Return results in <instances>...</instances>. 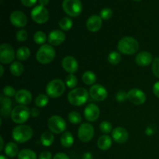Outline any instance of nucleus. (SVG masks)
Returning a JSON list of instances; mask_svg holds the SVG:
<instances>
[{"label":"nucleus","instance_id":"1","mask_svg":"<svg viewBox=\"0 0 159 159\" xmlns=\"http://www.w3.org/2000/svg\"><path fill=\"white\" fill-rule=\"evenodd\" d=\"M118 51L121 54L131 55L139 50V43L132 37H125L120 39L117 44Z\"/></svg>","mask_w":159,"mask_h":159},{"label":"nucleus","instance_id":"2","mask_svg":"<svg viewBox=\"0 0 159 159\" xmlns=\"http://www.w3.org/2000/svg\"><path fill=\"white\" fill-rule=\"evenodd\" d=\"M89 92L85 88L73 89L68 95V100L71 105L75 107H80L87 102L89 99Z\"/></svg>","mask_w":159,"mask_h":159},{"label":"nucleus","instance_id":"3","mask_svg":"<svg viewBox=\"0 0 159 159\" xmlns=\"http://www.w3.org/2000/svg\"><path fill=\"white\" fill-rule=\"evenodd\" d=\"M34 132L32 128L28 125L20 124L14 127L12 132V137L17 143H25L32 138Z\"/></svg>","mask_w":159,"mask_h":159},{"label":"nucleus","instance_id":"4","mask_svg":"<svg viewBox=\"0 0 159 159\" xmlns=\"http://www.w3.org/2000/svg\"><path fill=\"white\" fill-rule=\"evenodd\" d=\"M56 55L54 48L51 44L41 45L36 54V59L39 63L47 65L53 61Z\"/></svg>","mask_w":159,"mask_h":159},{"label":"nucleus","instance_id":"5","mask_svg":"<svg viewBox=\"0 0 159 159\" xmlns=\"http://www.w3.org/2000/svg\"><path fill=\"white\" fill-rule=\"evenodd\" d=\"M30 115V110L26 106L18 105L12 110L11 118L14 123L20 125L26 122Z\"/></svg>","mask_w":159,"mask_h":159},{"label":"nucleus","instance_id":"6","mask_svg":"<svg viewBox=\"0 0 159 159\" xmlns=\"http://www.w3.org/2000/svg\"><path fill=\"white\" fill-rule=\"evenodd\" d=\"M65 91V84L59 79H53L48 84L46 87V93L49 97H60Z\"/></svg>","mask_w":159,"mask_h":159},{"label":"nucleus","instance_id":"7","mask_svg":"<svg viewBox=\"0 0 159 159\" xmlns=\"http://www.w3.org/2000/svg\"><path fill=\"white\" fill-rule=\"evenodd\" d=\"M62 8L69 16L77 17L82 12V4L80 0H64Z\"/></svg>","mask_w":159,"mask_h":159},{"label":"nucleus","instance_id":"8","mask_svg":"<svg viewBox=\"0 0 159 159\" xmlns=\"http://www.w3.org/2000/svg\"><path fill=\"white\" fill-rule=\"evenodd\" d=\"M48 127L50 131L59 134L65 131L67 128V124L61 116L54 115L48 119Z\"/></svg>","mask_w":159,"mask_h":159},{"label":"nucleus","instance_id":"9","mask_svg":"<svg viewBox=\"0 0 159 159\" xmlns=\"http://www.w3.org/2000/svg\"><path fill=\"white\" fill-rule=\"evenodd\" d=\"M31 18L35 23L39 24H43L47 23L50 18V14L45 6H35L31 11Z\"/></svg>","mask_w":159,"mask_h":159},{"label":"nucleus","instance_id":"10","mask_svg":"<svg viewBox=\"0 0 159 159\" xmlns=\"http://www.w3.org/2000/svg\"><path fill=\"white\" fill-rule=\"evenodd\" d=\"M15 57V51L10 44L5 43L0 46V61L2 65L12 63Z\"/></svg>","mask_w":159,"mask_h":159},{"label":"nucleus","instance_id":"11","mask_svg":"<svg viewBox=\"0 0 159 159\" xmlns=\"http://www.w3.org/2000/svg\"><path fill=\"white\" fill-rule=\"evenodd\" d=\"M94 127L92 124L85 123V124H82L79 126L78 136H79V140L82 142L85 143L91 141L94 137Z\"/></svg>","mask_w":159,"mask_h":159},{"label":"nucleus","instance_id":"12","mask_svg":"<svg viewBox=\"0 0 159 159\" xmlns=\"http://www.w3.org/2000/svg\"><path fill=\"white\" fill-rule=\"evenodd\" d=\"M127 99L134 105L140 106L144 103L146 100V95L142 90L139 89H132L127 93Z\"/></svg>","mask_w":159,"mask_h":159},{"label":"nucleus","instance_id":"13","mask_svg":"<svg viewBox=\"0 0 159 159\" xmlns=\"http://www.w3.org/2000/svg\"><path fill=\"white\" fill-rule=\"evenodd\" d=\"M89 95L92 99H93L94 100L97 101V102H102L107 99L108 93L105 87L102 86V85L96 84L90 88Z\"/></svg>","mask_w":159,"mask_h":159},{"label":"nucleus","instance_id":"14","mask_svg":"<svg viewBox=\"0 0 159 159\" xmlns=\"http://www.w3.org/2000/svg\"><path fill=\"white\" fill-rule=\"evenodd\" d=\"M11 23L16 27L23 28L27 24V17L22 11L16 10L10 14L9 16Z\"/></svg>","mask_w":159,"mask_h":159},{"label":"nucleus","instance_id":"15","mask_svg":"<svg viewBox=\"0 0 159 159\" xmlns=\"http://www.w3.org/2000/svg\"><path fill=\"white\" fill-rule=\"evenodd\" d=\"M100 115V110L96 104H89L84 110V116L85 119L89 122H94L97 120Z\"/></svg>","mask_w":159,"mask_h":159},{"label":"nucleus","instance_id":"16","mask_svg":"<svg viewBox=\"0 0 159 159\" xmlns=\"http://www.w3.org/2000/svg\"><path fill=\"white\" fill-rule=\"evenodd\" d=\"M48 40L52 46H59L65 40V33L60 30H54L48 34Z\"/></svg>","mask_w":159,"mask_h":159},{"label":"nucleus","instance_id":"17","mask_svg":"<svg viewBox=\"0 0 159 159\" xmlns=\"http://www.w3.org/2000/svg\"><path fill=\"white\" fill-rule=\"evenodd\" d=\"M62 67L69 74H74L79 69V63L72 56H66L62 60Z\"/></svg>","mask_w":159,"mask_h":159},{"label":"nucleus","instance_id":"18","mask_svg":"<svg viewBox=\"0 0 159 159\" xmlns=\"http://www.w3.org/2000/svg\"><path fill=\"white\" fill-rule=\"evenodd\" d=\"M128 132L124 127H116L112 131V138L118 144H124L128 139Z\"/></svg>","mask_w":159,"mask_h":159},{"label":"nucleus","instance_id":"19","mask_svg":"<svg viewBox=\"0 0 159 159\" xmlns=\"http://www.w3.org/2000/svg\"><path fill=\"white\" fill-rule=\"evenodd\" d=\"M102 18L100 16L92 15L86 22V27L90 32H98L102 27Z\"/></svg>","mask_w":159,"mask_h":159},{"label":"nucleus","instance_id":"20","mask_svg":"<svg viewBox=\"0 0 159 159\" xmlns=\"http://www.w3.org/2000/svg\"><path fill=\"white\" fill-rule=\"evenodd\" d=\"M135 62L141 67H147L153 62V56L148 51H141L137 54Z\"/></svg>","mask_w":159,"mask_h":159},{"label":"nucleus","instance_id":"21","mask_svg":"<svg viewBox=\"0 0 159 159\" xmlns=\"http://www.w3.org/2000/svg\"><path fill=\"white\" fill-rule=\"evenodd\" d=\"M16 101L20 105H28L32 101V94L26 89H20L16 92L15 96Z\"/></svg>","mask_w":159,"mask_h":159},{"label":"nucleus","instance_id":"22","mask_svg":"<svg viewBox=\"0 0 159 159\" xmlns=\"http://www.w3.org/2000/svg\"><path fill=\"white\" fill-rule=\"evenodd\" d=\"M1 115L4 117H7L12 113V100L9 97H3L1 96Z\"/></svg>","mask_w":159,"mask_h":159},{"label":"nucleus","instance_id":"23","mask_svg":"<svg viewBox=\"0 0 159 159\" xmlns=\"http://www.w3.org/2000/svg\"><path fill=\"white\" fill-rule=\"evenodd\" d=\"M112 144V138L109 135H102L99 138L97 141V146L100 150L107 151L111 148Z\"/></svg>","mask_w":159,"mask_h":159},{"label":"nucleus","instance_id":"24","mask_svg":"<svg viewBox=\"0 0 159 159\" xmlns=\"http://www.w3.org/2000/svg\"><path fill=\"white\" fill-rule=\"evenodd\" d=\"M4 152L6 155V156L9 157V158H15L16 156H18L20 152H19L17 144L11 141V142L7 143L6 145L5 146Z\"/></svg>","mask_w":159,"mask_h":159},{"label":"nucleus","instance_id":"25","mask_svg":"<svg viewBox=\"0 0 159 159\" xmlns=\"http://www.w3.org/2000/svg\"><path fill=\"white\" fill-rule=\"evenodd\" d=\"M9 70L12 75L18 77V76L22 75V74L24 72V66L21 62L14 61L11 64Z\"/></svg>","mask_w":159,"mask_h":159},{"label":"nucleus","instance_id":"26","mask_svg":"<svg viewBox=\"0 0 159 159\" xmlns=\"http://www.w3.org/2000/svg\"><path fill=\"white\" fill-rule=\"evenodd\" d=\"M74 137L69 131H65L61 137V144L65 148H70L74 144Z\"/></svg>","mask_w":159,"mask_h":159},{"label":"nucleus","instance_id":"27","mask_svg":"<svg viewBox=\"0 0 159 159\" xmlns=\"http://www.w3.org/2000/svg\"><path fill=\"white\" fill-rule=\"evenodd\" d=\"M54 136L51 131H45L40 136V142L42 145L49 147L54 143Z\"/></svg>","mask_w":159,"mask_h":159},{"label":"nucleus","instance_id":"28","mask_svg":"<svg viewBox=\"0 0 159 159\" xmlns=\"http://www.w3.org/2000/svg\"><path fill=\"white\" fill-rule=\"evenodd\" d=\"M30 56V51L27 47H21L16 52V57L19 61H26Z\"/></svg>","mask_w":159,"mask_h":159},{"label":"nucleus","instance_id":"29","mask_svg":"<svg viewBox=\"0 0 159 159\" xmlns=\"http://www.w3.org/2000/svg\"><path fill=\"white\" fill-rule=\"evenodd\" d=\"M82 79L85 85H93V84H94L96 81V76L93 71H87L83 73Z\"/></svg>","mask_w":159,"mask_h":159},{"label":"nucleus","instance_id":"30","mask_svg":"<svg viewBox=\"0 0 159 159\" xmlns=\"http://www.w3.org/2000/svg\"><path fill=\"white\" fill-rule=\"evenodd\" d=\"M18 159H37V155L30 149H23L19 152Z\"/></svg>","mask_w":159,"mask_h":159},{"label":"nucleus","instance_id":"31","mask_svg":"<svg viewBox=\"0 0 159 159\" xmlns=\"http://www.w3.org/2000/svg\"><path fill=\"white\" fill-rule=\"evenodd\" d=\"M58 24L61 30L68 31L72 27L73 22L71 19L69 18V17H63V18L60 20Z\"/></svg>","mask_w":159,"mask_h":159},{"label":"nucleus","instance_id":"32","mask_svg":"<svg viewBox=\"0 0 159 159\" xmlns=\"http://www.w3.org/2000/svg\"><path fill=\"white\" fill-rule=\"evenodd\" d=\"M49 102V96L45 94H40L35 99V105L37 107H45Z\"/></svg>","mask_w":159,"mask_h":159},{"label":"nucleus","instance_id":"33","mask_svg":"<svg viewBox=\"0 0 159 159\" xmlns=\"http://www.w3.org/2000/svg\"><path fill=\"white\" fill-rule=\"evenodd\" d=\"M34 40L37 44L43 45L47 40V35L43 31H37L34 34Z\"/></svg>","mask_w":159,"mask_h":159},{"label":"nucleus","instance_id":"34","mask_svg":"<svg viewBox=\"0 0 159 159\" xmlns=\"http://www.w3.org/2000/svg\"><path fill=\"white\" fill-rule=\"evenodd\" d=\"M66 86L69 89H75L78 84V79L74 74H68L65 79Z\"/></svg>","mask_w":159,"mask_h":159},{"label":"nucleus","instance_id":"35","mask_svg":"<svg viewBox=\"0 0 159 159\" xmlns=\"http://www.w3.org/2000/svg\"><path fill=\"white\" fill-rule=\"evenodd\" d=\"M121 55L116 51H112L108 55V61L111 65H117L120 62Z\"/></svg>","mask_w":159,"mask_h":159},{"label":"nucleus","instance_id":"36","mask_svg":"<svg viewBox=\"0 0 159 159\" xmlns=\"http://www.w3.org/2000/svg\"><path fill=\"white\" fill-rule=\"evenodd\" d=\"M68 120L72 124H79L82 122V116L79 113L76 111H71L68 114Z\"/></svg>","mask_w":159,"mask_h":159},{"label":"nucleus","instance_id":"37","mask_svg":"<svg viewBox=\"0 0 159 159\" xmlns=\"http://www.w3.org/2000/svg\"><path fill=\"white\" fill-rule=\"evenodd\" d=\"M99 129L103 134H109L113 131V126L109 121H102L99 125Z\"/></svg>","mask_w":159,"mask_h":159},{"label":"nucleus","instance_id":"38","mask_svg":"<svg viewBox=\"0 0 159 159\" xmlns=\"http://www.w3.org/2000/svg\"><path fill=\"white\" fill-rule=\"evenodd\" d=\"M99 16H100V17L102 18V20H110L112 17V16H113V11H112L111 9H110V8L108 7L103 8V9L100 11Z\"/></svg>","mask_w":159,"mask_h":159},{"label":"nucleus","instance_id":"39","mask_svg":"<svg viewBox=\"0 0 159 159\" xmlns=\"http://www.w3.org/2000/svg\"><path fill=\"white\" fill-rule=\"evenodd\" d=\"M2 93L5 96L9 98V97H12V96H16V92L15 89H14L13 87L11 86V85H6V86H5L4 89H3Z\"/></svg>","mask_w":159,"mask_h":159},{"label":"nucleus","instance_id":"40","mask_svg":"<svg viewBox=\"0 0 159 159\" xmlns=\"http://www.w3.org/2000/svg\"><path fill=\"white\" fill-rule=\"evenodd\" d=\"M16 40L20 42H23L25 40H26L28 37V33L26 30H20L17 31L16 35Z\"/></svg>","mask_w":159,"mask_h":159},{"label":"nucleus","instance_id":"41","mask_svg":"<svg viewBox=\"0 0 159 159\" xmlns=\"http://www.w3.org/2000/svg\"><path fill=\"white\" fill-rule=\"evenodd\" d=\"M152 70L155 76L159 79V57H156L153 60L152 65Z\"/></svg>","mask_w":159,"mask_h":159},{"label":"nucleus","instance_id":"42","mask_svg":"<svg viewBox=\"0 0 159 159\" xmlns=\"http://www.w3.org/2000/svg\"><path fill=\"white\" fill-rule=\"evenodd\" d=\"M116 100L117 102H124L126 100H128L127 99V93L124 91H119L116 94Z\"/></svg>","mask_w":159,"mask_h":159},{"label":"nucleus","instance_id":"43","mask_svg":"<svg viewBox=\"0 0 159 159\" xmlns=\"http://www.w3.org/2000/svg\"><path fill=\"white\" fill-rule=\"evenodd\" d=\"M156 126L154 125V124H150L149 126H148L145 130L146 135H148V136H152L156 132Z\"/></svg>","mask_w":159,"mask_h":159},{"label":"nucleus","instance_id":"44","mask_svg":"<svg viewBox=\"0 0 159 159\" xmlns=\"http://www.w3.org/2000/svg\"><path fill=\"white\" fill-rule=\"evenodd\" d=\"M38 159H53V158L51 152H48V151H44L40 154Z\"/></svg>","mask_w":159,"mask_h":159},{"label":"nucleus","instance_id":"45","mask_svg":"<svg viewBox=\"0 0 159 159\" xmlns=\"http://www.w3.org/2000/svg\"><path fill=\"white\" fill-rule=\"evenodd\" d=\"M20 1L23 6H26V7H31L36 4L37 0H20Z\"/></svg>","mask_w":159,"mask_h":159},{"label":"nucleus","instance_id":"46","mask_svg":"<svg viewBox=\"0 0 159 159\" xmlns=\"http://www.w3.org/2000/svg\"><path fill=\"white\" fill-rule=\"evenodd\" d=\"M53 159H70V158L66 154L62 153V152H59V153H57L54 157H53Z\"/></svg>","mask_w":159,"mask_h":159},{"label":"nucleus","instance_id":"47","mask_svg":"<svg viewBox=\"0 0 159 159\" xmlns=\"http://www.w3.org/2000/svg\"><path fill=\"white\" fill-rule=\"evenodd\" d=\"M153 93L156 97L159 99V81L155 82L153 85Z\"/></svg>","mask_w":159,"mask_h":159},{"label":"nucleus","instance_id":"48","mask_svg":"<svg viewBox=\"0 0 159 159\" xmlns=\"http://www.w3.org/2000/svg\"><path fill=\"white\" fill-rule=\"evenodd\" d=\"M30 113H31V116H32L33 117H37V116H38L39 114H40V112H39V110L37 108L31 109Z\"/></svg>","mask_w":159,"mask_h":159},{"label":"nucleus","instance_id":"49","mask_svg":"<svg viewBox=\"0 0 159 159\" xmlns=\"http://www.w3.org/2000/svg\"><path fill=\"white\" fill-rule=\"evenodd\" d=\"M82 159H93V156L90 152H85L82 155Z\"/></svg>","mask_w":159,"mask_h":159},{"label":"nucleus","instance_id":"50","mask_svg":"<svg viewBox=\"0 0 159 159\" xmlns=\"http://www.w3.org/2000/svg\"><path fill=\"white\" fill-rule=\"evenodd\" d=\"M50 0H38V2L40 6H46L47 5H48Z\"/></svg>","mask_w":159,"mask_h":159},{"label":"nucleus","instance_id":"51","mask_svg":"<svg viewBox=\"0 0 159 159\" xmlns=\"http://www.w3.org/2000/svg\"><path fill=\"white\" fill-rule=\"evenodd\" d=\"M0 141H1V146H0V151H2L3 149L5 148H4V141H3V138L2 137H0Z\"/></svg>","mask_w":159,"mask_h":159},{"label":"nucleus","instance_id":"52","mask_svg":"<svg viewBox=\"0 0 159 159\" xmlns=\"http://www.w3.org/2000/svg\"><path fill=\"white\" fill-rule=\"evenodd\" d=\"M0 69H1V73H0V75L2 76L4 74V67L2 65H0Z\"/></svg>","mask_w":159,"mask_h":159},{"label":"nucleus","instance_id":"53","mask_svg":"<svg viewBox=\"0 0 159 159\" xmlns=\"http://www.w3.org/2000/svg\"><path fill=\"white\" fill-rule=\"evenodd\" d=\"M0 159H8L7 158H6V156H4V155H0Z\"/></svg>","mask_w":159,"mask_h":159},{"label":"nucleus","instance_id":"54","mask_svg":"<svg viewBox=\"0 0 159 159\" xmlns=\"http://www.w3.org/2000/svg\"><path fill=\"white\" fill-rule=\"evenodd\" d=\"M134 1H136V2H140V1H141V0H134Z\"/></svg>","mask_w":159,"mask_h":159}]
</instances>
